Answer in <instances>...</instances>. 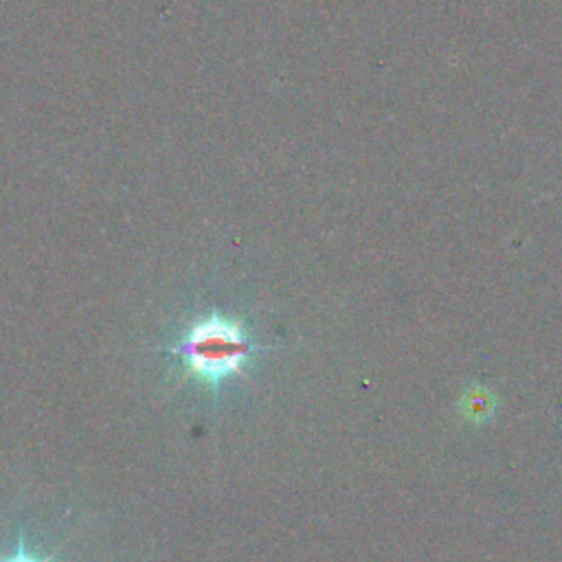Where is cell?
<instances>
[{
  "label": "cell",
  "instance_id": "obj_1",
  "mask_svg": "<svg viewBox=\"0 0 562 562\" xmlns=\"http://www.w3.org/2000/svg\"><path fill=\"white\" fill-rule=\"evenodd\" d=\"M270 349L272 345L259 342L241 318L209 310L193 316L162 353L173 360L180 382L220 397L228 384L248 375L257 356Z\"/></svg>",
  "mask_w": 562,
  "mask_h": 562
},
{
  "label": "cell",
  "instance_id": "obj_2",
  "mask_svg": "<svg viewBox=\"0 0 562 562\" xmlns=\"http://www.w3.org/2000/svg\"><path fill=\"white\" fill-rule=\"evenodd\" d=\"M0 562H53V555L44 558L40 555L26 540L24 527H18V538H15V547L13 551H4L0 553Z\"/></svg>",
  "mask_w": 562,
  "mask_h": 562
}]
</instances>
